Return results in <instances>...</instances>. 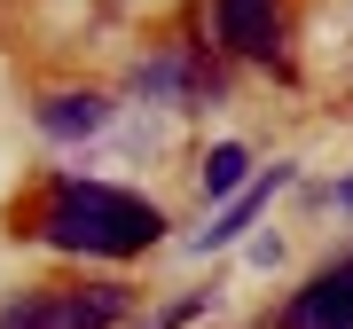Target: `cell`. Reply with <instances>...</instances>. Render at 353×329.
<instances>
[{"label": "cell", "instance_id": "6da1fadb", "mask_svg": "<svg viewBox=\"0 0 353 329\" xmlns=\"http://www.w3.org/2000/svg\"><path fill=\"white\" fill-rule=\"evenodd\" d=\"M39 235H48L55 251L134 259V251H150V243L165 235V212H157V204H141V196H126V189H102V180H63V189L48 196Z\"/></svg>", "mask_w": 353, "mask_h": 329}, {"label": "cell", "instance_id": "7a4b0ae2", "mask_svg": "<svg viewBox=\"0 0 353 329\" xmlns=\"http://www.w3.org/2000/svg\"><path fill=\"white\" fill-rule=\"evenodd\" d=\"M126 314L118 290H63V298H24L0 314V329H110Z\"/></svg>", "mask_w": 353, "mask_h": 329}, {"label": "cell", "instance_id": "3957f363", "mask_svg": "<svg viewBox=\"0 0 353 329\" xmlns=\"http://www.w3.org/2000/svg\"><path fill=\"white\" fill-rule=\"evenodd\" d=\"M283 329H353V259L306 282V290L290 298V314H283Z\"/></svg>", "mask_w": 353, "mask_h": 329}, {"label": "cell", "instance_id": "277c9868", "mask_svg": "<svg viewBox=\"0 0 353 329\" xmlns=\"http://www.w3.org/2000/svg\"><path fill=\"white\" fill-rule=\"evenodd\" d=\"M220 39L236 55H275L283 39V0H220Z\"/></svg>", "mask_w": 353, "mask_h": 329}, {"label": "cell", "instance_id": "5b68a950", "mask_svg": "<svg viewBox=\"0 0 353 329\" xmlns=\"http://www.w3.org/2000/svg\"><path fill=\"white\" fill-rule=\"evenodd\" d=\"M283 180H290V164H275V173H259V180H243V189H236V204H228L212 228H196V243H189V251H220V243H236V235L259 220V204L283 189Z\"/></svg>", "mask_w": 353, "mask_h": 329}, {"label": "cell", "instance_id": "8992f818", "mask_svg": "<svg viewBox=\"0 0 353 329\" xmlns=\"http://www.w3.org/2000/svg\"><path fill=\"white\" fill-rule=\"evenodd\" d=\"M39 126H48L55 141H79V134L110 126V102H102V94H48V102H39Z\"/></svg>", "mask_w": 353, "mask_h": 329}, {"label": "cell", "instance_id": "52a82bcc", "mask_svg": "<svg viewBox=\"0 0 353 329\" xmlns=\"http://www.w3.org/2000/svg\"><path fill=\"white\" fill-rule=\"evenodd\" d=\"M141 94L150 102H173V110H189V102H204V78L189 55H157V63H141Z\"/></svg>", "mask_w": 353, "mask_h": 329}, {"label": "cell", "instance_id": "ba28073f", "mask_svg": "<svg viewBox=\"0 0 353 329\" xmlns=\"http://www.w3.org/2000/svg\"><path fill=\"white\" fill-rule=\"evenodd\" d=\"M243 180H252V157H243V141H220V149L204 157V196H236Z\"/></svg>", "mask_w": 353, "mask_h": 329}, {"label": "cell", "instance_id": "9c48e42d", "mask_svg": "<svg viewBox=\"0 0 353 329\" xmlns=\"http://www.w3.org/2000/svg\"><path fill=\"white\" fill-rule=\"evenodd\" d=\"M338 204H345V212H353V180H338Z\"/></svg>", "mask_w": 353, "mask_h": 329}]
</instances>
